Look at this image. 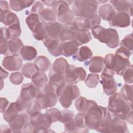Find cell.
<instances>
[{
    "instance_id": "1",
    "label": "cell",
    "mask_w": 133,
    "mask_h": 133,
    "mask_svg": "<svg viewBox=\"0 0 133 133\" xmlns=\"http://www.w3.org/2000/svg\"><path fill=\"white\" fill-rule=\"evenodd\" d=\"M108 109L118 118L125 121L129 113L132 111V102L124 100L119 93L115 92L109 97Z\"/></svg>"
},
{
    "instance_id": "2",
    "label": "cell",
    "mask_w": 133,
    "mask_h": 133,
    "mask_svg": "<svg viewBox=\"0 0 133 133\" xmlns=\"http://www.w3.org/2000/svg\"><path fill=\"white\" fill-rule=\"evenodd\" d=\"M56 94L58 101L64 108H69L72 101L80 96V92L76 85L62 83L56 89Z\"/></svg>"
},
{
    "instance_id": "3",
    "label": "cell",
    "mask_w": 133,
    "mask_h": 133,
    "mask_svg": "<svg viewBox=\"0 0 133 133\" xmlns=\"http://www.w3.org/2000/svg\"><path fill=\"white\" fill-rule=\"evenodd\" d=\"M91 34L95 38L105 44L110 48H115L118 45L119 36L114 29H105L99 25L91 30Z\"/></svg>"
},
{
    "instance_id": "4",
    "label": "cell",
    "mask_w": 133,
    "mask_h": 133,
    "mask_svg": "<svg viewBox=\"0 0 133 133\" xmlns=\"http://www.w3.org/2000/svg\"><path fill=\"white\" fill-rule=\"evenodd\" d=\"M72 11L74 15L79 18H87L96 15L98 8V2L94 0L73 1Z\"/></svg>"
},
{
    "instance_id": "5",
    "label": "cell",
    "mask_w": 133,
    "mask_h": 133,
    "mask_svg": "<svg viewBox=\"0 0 133 133\" xmlns=\"http://www.w3.org/2000/svg\"><path fill=\"white\" fill-rule=\"evenodd\" d=\"M56 89L55 87L49 84H46L41 88H38L35 99L42 109L50 108L56 105L57 102Z\"/></svg>"
},
{
    "instance_id": "6",
    "label": "cell",
    "mask_w": 133,
    "mask_h": 133,
    "mask_svg": "<svg viewBox=\"0 0 133 133\" xmlns=\"http://www.w3.org/2000/svg\"><path fill=\"white\" fill-rule=\"evenodd\" d=\"M38 88L33 83H29L22 85L20 96L16 102L20 112L24 111L29 103L34 98H35Z\"/></svg>"
},
{
    "instance_id": "7",
    "label": "cell",
    "mask_w": 133,
    "mask_h": 133,
    "mask_svg": "<svg viewBox=\"0 0 133 133\" xmlns=\"http://www.w3.org/2000/svg\"><path fill=\"white\" fill-rule=\"evenodd\" d=\"M104 107L98 104L91 106L85 115V123L90 129L96 130L100 125L103 114Z\"/></svg>"
},
{
    "instance_id": "8",
    "label": "cell",
    "mask_w": 133,
    "mask_h": 133,
    "mask_svg": "<svg viewBox=\"0 0 133 133\" xmlns=\"http://www.w3.org/2000/svg\"><path fill=\"white\" fill-rule=\"evenodd\" d=\"M115 72L110 69L105 67L101 74L100 81L102 86L104 92L107 96H110L117 90V83L114 78Z\"/></svg>"
},
{
    "instance_id": "9",
    "label": "cell",
    "mask_w": 133,
    "mask_h": 133,
    "mask_svg": "<svg viewBox=\"0 0 133 133\" xmlns=\"http://www.w3.org/2000/svg\"><path fill=\"white\" fill-rule=\"evenodd\" d=\"M52 10L57 16L58 20L61 23H66L71 22L74 19V15L66 1H56Z\"/></svg>"
},
{
    "instance_id": "10",
    "label": "cell",
    "mask_w": 133,
    "mask_h": 133,
    "mask_svg": "<svg viewBox=\"0 0 133 133\" xmlns=\"http://www.w3.org/2000/svg\"><path fill=\"white\" fill-rule=\"evenodd\" d=\"M86 77V72L83 68L69 64L64 73V83L74 85L84 81Z\"/></svg>"
},
{
    "instance_id": "11",
    "label": "cell",
    "mask_w": 133,
    "mask_h": 133,
    "mask_svg": "<svg viewBox=\"0 0 133 133\" xmlns=\"http://www.w3.org/2000/svg\"><path fill=\"white\" fill-rule=\"evenodd\" d=\"M108 111L110 118V132H129L125 121L118 118L110 110Z\"/></svg>"
},
{
    "instance_id": "12",
    "label": "cell",
    "mask_w": 133,
    "mask_h": 133,
    "mask_svg": "<svg viewBox=\"0 0 133 133\" xmlns=\"http://www.w3.org/2000/svg\"><path fill=\"white\" fill-rule=\"evenodd\" d=\"M111 26L125 28L130 24V16L126 12H117L112 19L109 21Z\"/></svg>"
},
{
    "instance_id": "13",
    "label": "cell",
    "mask_w": 133,
    "mask_h": 133,
    "mask_svg": "<svg viewBox=\"0 0 133 133\" xmlns=\"http://www.w3.org/2000/svg\"><path fill=\"white\" fill-rule=\"evenodd\" d=\"M28 116L24 113L18 114L9 123V125L13 132H21L25 125L28 123Z\"/></svg>"
},
{
    "instance_id": "14",
    "label": "cell",
    "mask_w": 133,
    "mask_h": 133,
    "mask_svg": "<svg viewBox=\"0 0 133 133\" xmlns=\"http://www.w3.org/2000/svg\"><path fill=\"white\" fill-rule=\"evenodd\" d=\"M2 65L8 71H17L22 67V59L19 56H7L4 58Z\"/></svg>"
},
{
    "instance_id": "15",
    "label": "cell",
    "mask_w": 133,
    "mask_h": 133,
    "mask_svg": "<svg viewBox=\"0 0 133 133\" xmlns=\"http://www.w3.org/2000/svg\"><path fill=\"white\" fill-rule=\"evenodd\" d=\"M43 41V44L51 55L58 57L62 54L61 43L59 39H52L47 37Z\"/></svg>"
},
{
    "instance_id": "16",
    "label": "cell",
    "mask_w": 133,
    "mask_h": 133,
    "mask_svg": "<svg viewBox=\"0 0 133 133\" xmlns=\"http://www.w3.org/2000/svg\"><path fill=\"white\" fill-rule=\"evenodd\" d=\"M130 65L129 59L124 58L117 54H114L113 70L116 74L122 76L126 69Z\"/></svg>"
},
{
    "instance_id": "17",
    "label": "cell",
    "mask_w": 133,
    "mask_h": 133,
    "mask_svg": "<svg viewBox=\"0 0 133 133\" xmlns=\"http://www.w3.org/2000/svg\"><path fill=\"white\" fill-rule=\"evenodd\" d=\"M110 4L118 12H126L129 16L132 15V1H109Z\"/></svg>"
},
{
    "instance_id": "18",
    "label": "cell",
    "mask_w": 133,
    "mask_h": 133,
    "mask_svg": "<svg viewBox=\"0 0 133 133\" xmlns=\"http://www.w3.org/2000/svg\"><path fill=\"white\" fill-rule=\"evenodd\" d=\"M49 83L50 85L57 88L59 85L64 83V73L52 68L48 74Z\"/></svg>"
},
{
    "instance_id": "19",
    "label": "cell",
    "mask_w": 133,
    "mask_h": 133,
    "mask_svg": "<svg viewBox=\"0 0 133 133\" xmlns=\"http://www.w3.org/2000/svg\"><path fill=\"white\" fill-rule=\"evenodd\" d=\"M116 11L112 6L109 3L104 4L98 9V15L103 20L110 21L115 14Z\"/></svg>"
},
{
    "instance_id": "20",
    "label": "cell",
    "mask_w": 133,
    "mask_h": 133,
    "mask_svg": "<svg viewBox=\"0 0 133 133\" xmlns=\"http://www.w3.org/2000/svg\"><path fill=\"white\" fill-rule=\"evenodd\" d=\"M75 31L72 21L65 23L60 35L59 39L61 42L73 41Z\"/></svg>"
},
{
    "instance_id": "21",
    "label": "cell",
    "mask_w": 133,
    "mask_h": 133,
    "mask_svg": "<svg viewBox=\"0 0 133 133\" xmlns=\"http://www.w3.org/2000/svg\"><path fill=\"white\" fill-rule=\"evenodd\" d=\"M88 62L89 64V70L91 73H100L103 70L104 62V58L102 57H93Z\"/></svg>"
},
{
    "instance_id": "22",
    "label": "cell",
    "mask_w": 133,
    "mask_h": 133,
    "mask_svg": "<svg viewBox=\"0 0 133 133\" xmlns=\"http://www.w3.org/2000/svg\"><path fill=\"white\" fill-rule=\"evenodd\" d=\"M8 50L7 56H19L21 48L23 46L19 38H11L8 41Z\"/></svg>"
},
{
    "instance_id": "23",
    "label": "cell",
    "mask_w": 133,
    "mask_h": 133,
    "mask_svg": "<svg viewBox=\"0 0 133 133\" xmlns=\"http://www.w3.org/2000/svg\"><path fill=\"white\" fill-rule=\"evenodd\" d=\"M91 35L88 30L76 31L73 41H74L78 46L89 43L91 39Z\"/></svg>"
},
{
    "instance_id": "24",
    "label": "cell",
    "mask_w": 133,
    "mask_h": 133,
    "mask_svg": "<svg viewBox=\"0 0 133 133\" xmlns=\"http://www.w3.org/2000/svg\"><path fill=\"white\" fill-rule=\"evenodd\" d=\"M61 46V55L66 57L74 55L78 49V46L73 41L62 42Z\"/></svg>"
},
{
    "instance_id": "25",
    "label": "cell",
    "mask_w": 133,
    "mask_h": 133,
    "mask_svg": "<svg viewBox=\"0 0 133 133\" xmlns=\"http://www.w3.org/2000/svg\"><path fill=\"white\" fill-rule=\"evenodd\" d=\"M29 121L30 123L35 128L43 127L46 128H49L44 114L41 112H37L31 115Z\"/></svg>"
},
{
    "instance_id": "26",
    "label": "cell",
    "mask_w": 133,
    "mask_h": 133,
    "mask_svg": "<svg viewBox=\"0 0 133 133\" xmlns=\"http://www.w3.org/2000/svg\"><path fill=\"white\" fill-rule=\"evenodd\" d=\"M47 36L52 39H59L63 26L60 23L55 22L49 25H45Z\"/></svg>"
},
{
    "instance_id": "27",
    "label": "cell",
    "mask_w": 133,
    "mask_h": 133,
    "mask_svg": "<svg viewBox=\"0 0 133 133\" xmlns=\"http://www.w3.org/2000/svg\"><path fill=\"white\" fill-rule=\"evenodd\" d=\"M42 22L45 25H49L56 22V16L52 9L44 8L38 14Z\"/></svg>"
},
{
    "instance_id": "28",
    "label": "cell",
    "mask_w": 133,
    "mask_h": 133,
    "mask_svg": "<svg viewBox=\"0 0 133 133\" xmlns=\"http://www.w3.org/2000/svg\"><path fill=\"white\" fill-rule=\"evenodd\" d=\"M97 103L91 100H88L85 97H79L75 102V105L77 110L79 112H86L89 108Z\"/></svg>"
},
{
    "instance_id": "29",
    "label": "cell",
    "mask_w": 133,
    "mask_h": 133,
    "mask_svg": "<svg viewBox=\"0 0 133 133\" xmlns=\"http://www.w3.org/2000/svg\"><path fill=\"white\" fill-rule=\"evenodd\" d=\"M92 52L91 49L86 46H83L79 47L73 57V59L80 62L84 61L91 58Z\"/></svg>"
},
{
    "instance_id": "30",
    "label": "cell",
    "mask_w": 133,
    "mask_h": 133,
    "mask_svg": "<svg viewBox=\"0 0 133 133\" xmlns=\"http://www.w3.org/2000/svg\"><path fill=\"white\" fill-rule=\"evenodd\" d=\"M18 20L17 16L11 11L1 10V21L4 25L9 26Z\"/></svg>"
},
{
    "instance_id": "31",
    "label": "cell",
    "mask_w": 133,
    "mask_h": 133,
    "mask_svg": "<svg viewBox=\"0 0 133 133\" xmlns=\"http://www.w3.org/2000/svg\"><path fill=\"white\" fill-rule=\"evenodd\" d=\"M37 70L42 72H45L49 70L51 63L49 59L45 56H39L37 57L34 63Z\"/></svg>"
},
{
    "instance_id": "32",
    "label": "cell",
    "mask_w": 133,
    "mask_h": 133,
    "mask_svg": "<svg viewBox=\"0 0 133 133\" xmlns=\"http://www.w3.org/2000/svg\"><path fill=\"white\" fill-rule=\"evenodd\" d=\"M21 58L25 61H31L37 56L36 49L30 46H23L20 51Z\"/></svg>"
},
{
    "instance_id": "33",
    "label": "cell",
    "mask_w": 133,
    "mask_h": 133,
    "mask_svg": "<svg viewBox=\"0 0 133 133\" xmlns=\"http://www.w3.org/2000/svg\"><path fill=\"white\" fill-rule=\"evenodd\" d=\"M32 83L38 88H41L44 86L48 82L47 75L42 72L37 71L35 72L31 77Z\"/></svg>"
},
{
    "instance_id": "34",
    "label": "cell",
    "mask_w": 133,
    "mask_h": 133,
    "mask_svg": "<svg viewBox=\"0 0 133 133\" xmlns=\"http://www.w3.org/2000/svg\"><path fill=\"white\" fill-rule=\"evenodd\" d=\"M20 112L16 102H11L3 113L4 120L8 123Z\"/></svg>"
},
{
    "instance_id": "35",
    "label": "cell",
    "mask_w": 133,
    "mask_h": 133,
    "mask_svg": "<svg viewBox=\"0 0 133 133\" xmlns=\"http://www.w3.org/2000/svg\"><path fill=\"white\" fill-rule=\"evenodd\" d=\"M34 2H35L34 1L12 0L9 1V6L12 10L15 11H19L22 10L24 8L30 7L34 3Z\"/></svg>"
},
{
    "instance_id": "36",
    "label": "cell",
    "mask_w": 133,
    "mask_h": 133,
    "mask_svg": "<svg viewBox=\"0 0 133 133\" xmlns=\"http://www.w3.org/2000/svg\"><path fill=\"white\" fill-rule=\"evenodd\" d=\"M34 37L38 41H44L48 36L46 30L45 25L39 22L32 31Z\"/></svg>"
},
{
    "instance_id": "37",
    "label": "cell",
    "mask_w": 133,
    "mask_h": 133,
    "mask_svg": "<svg viewBox=\"0 0 133 133\" xmlns=\"http://www.w3.org/2000/svg\"><path fill=\"white\" fill-rule=\"evenodd\" d=\"M85 22L86 30H92L100 25L101 18L98 15L96 14L88 18H85Z\"/></svg>"
},
{
    "instance_id": "38",
    "label": "cell",
    "mask_w": 133,
    "mask_h": 133,
    "mask_svg": "<svg viewBox=\"0 0 133 133\" xmlns=\"http://www.w3.org/2000/svg\"><path fill=\"white\" fill-rule=\"evenodd\" d=\"M85 113H78L74 118L76 126L81 130V132H89V129L86 127L85 123Z\"/></svg>"
},
{
    "instance_id": "39",
    "label": "cell",
    "mask_w": 133,
    "mask_h": 133,
    "mask_svg": "<svg viewBox=\"0 0 133 133\" xmlns=\"http://www.w3.org/2000/svg\"><path fill=\"white\" fill-rule=\"evenodd\" d=\"M132 85L125 84L122 89L119 93L122 98L125 101L132 102Z\"/></svg>"
},
{
    "instance_id": "40",
    "label": "cell",
    "mask_w": 133,
    "mask_h": 133,
    "mask_svg": "<svg viewBox=\"0 0 133 133\" xmlns=\"http://www.w3.org/2000/svg\"><path fill=\"white\" fill-rule=\"evenodd\" d=\"M39 22V15L36 13L31 14L25 19V22L28 28L32 32Z\"/></svg>"
},
{
    "instance_id": "41",
    "label": "cell",
    "mask_w": 133,
    "mask_h": 133,
    "mask_svg": "<svg viewBox=\"0 0 133 133\" xmlns=\"http://www.w3.org/2000/svg\"><path fill=\"white\" fill-rule=\"evenodd\" d=\"M37 70L34 63H27L22 68V74L26 78H31L33 74Z\"/></svg>"
},
{
    "instance_id": "42",
    "label": "cell",
    "mask_w": 133,
    "mask_h": 133,
    "mask_svg": "<svg viewBox=\"0 0 133 133\" xmlns=\"http://www.w3.org/2000/svg\"><path fill=\"white\" fill-rule=\"evenodd\" d=\"M68 65L69 64L68 61L64 58L60 57L55 60L52 65V68L57 69L63 73H65V70Z\"/></svg>"
},
{
    "instance_id": "43",
    "label": "cell",
    "mask_w": 133,
    "mask_h": 133,
    "mask_svg": "<svg viewBox=\"0 0 133 133\" xmlns=\"http://www.w3.org/2000/svg\"><path fill=\"white\" fill-rule=\"evenodd\" d=\"M100 81L99 75L97 74H89L85 81L86 86L90 88H95Z\"/></svg>"
},
{
    "instance_id": "44",
    "label": "cell",
    "mask_w": 133,
    "mask_h": 133,
    "mask_svg": "<svg viewBox=\"0 0 133 133\" xmlns=\"http://www.w3.org/2000/svg\"><path fill=\"white\" fill-rule=\"evenodd\" d=\"M10 38H18L21 34V30L19 20L8 26Z\"/></svg>"
},
{
    "instance_id": "45",
    "label": "cell",
    "mask_w": 133,
    "mask_h": 133,
    "mask_svg": "<svg viewBox=\"0 0 133 133\" xmlns=\"http://www.w3.org/2000/svg\"><path fill=\"white\" fill-rule=\"evenodd\" d=\"M119 46L124 47L129 50H133V39L132 34L130 33L126 35L120 42Z\"/></svg>"
},
{
    "instance_id": "46",
    "label": "cell",
    "mask_w": 133,
    "mask_h": 133,
    "mask_svg": "<svg viewBox=\"0 0 133 133\" xmlns=\"http://www.w3.org/2000/svg\"><path fill=\"white\" fill-rule=\"evenodd\" d=\"M45 113L51 118L52 123L59 121L61 117V112L55 108L48 109Z\"/></svg>"
},
{
    "instance_id": "47",
    "label": "cell",
    "mask_w": 133,
    "mask_h": 133,
    "mask_svg": "<svg viewBox=\"0 0 133 133\" xmlns=\"http://www.w3.org/2000/svg\"><path fill=\"white\" fill-rule=\"evenodd\" d=\"M41 109L42 108L36 100L32 101L28 105L26 108V112L28 115L30 116L31 115L34 113L41 112Z\"/></svg>"
},
{
    "instance_id": "48",
    "label": "cell",
    "mask_w": 133,
    "mask_h": 133,
    "mask_svg": "<svg viewBox=\"0 0 133 133\" xmlns=\"http://www.w3.org/2000/svg\"><path fill=\"white\" fill-rule=\"evenodd\" d=\"M74 116V114L72 111L64 109L61 112V117L59 122L65 124L73 119Z\"/></svg>"
},
{
    "instance_id": "49",
    "label": "cell",
    "mask_w": 133,
    "mask_h": 133,
    "mask_svg": "<svg viewBox=\"0 0 133 133\" xmlns=\"http://www.w3.org/2000/svg\"><path fill=\"white\" fill-rule=\"evenodd\" d=\"M64 130L67 132H81V130L76 126L74 118L64 124Z\"/></svg>"
},
{
    "instance_id": "50",
    "label": "cell",
    "mask_w": 133,
    "mask_h": 133,
    "mask_svg": "<svg viewBox=\"0 0 133 133\" xmlns=\"http://www.w3.org/2000/svg\"><path fill=\"white\" fill-rule=\"evenodd\" d=\"M124 80L126 83L132 84L133 82V69L132 65L131 64L126 69L123 75Z\"/></svg>"
},
{
    "instance_id": "51",
    "label": "cell",
    "mask_w": 133,
    "mask_h": 133,
    "mask_svg": "<svg viewBox=\"0 0 133 133\" xmlns=\"http://www.w3.org/2000/svg\"><path fill=\"white\" fill-rule=\"evenodd\" d=\"M9 79L13 84L20 85L22 83L23 80L22 74L18 72L12 73L9 76Z\"/></svg>"
},
{
    "instance_id": "52",
    "label": "cell",
    "mask_w": 133,
    "mask_h": 133,
    "mask_svg": "<svg viewBox=\"0 0 133 133\" xmlns=\"http://www.w3.org/2000/svg\"><path fill=\"white\" fill-rule=\"evenodd\" d=\"M115 54H117L124 58L129 59L130 55H131L132 54V51H131L124 47H120L119 48H118L116 50Z\"/></svg>"
},
{
    "instance_id": "53",
    "label": "cell",
    "mask_w": 133,
    "mask_h": 133,
    "mask_svg": "<svg viewBox=\"0 0 133 133\" xmlns=\"http://www.w3.org/2000/svg\"><path fill=\"white\" fill-rule=\"evenodd\" d=\"M114 55L113 54H107L104 58V62L105 67L113 70V65L114 62Z\"/></svg>"
},
{
    "instance_id": "54",
    "label": "cell",
    "mask_w": 133,
    "mask_h": 133,
    "mask_svg": "<svg viewBox=\"0 0 133 133\" xmlns=\"http://www.w3.org/2000/svg\"><path fill=\"white\" fill-rule=\"evenodd\" d=\"M8 50V41L3 37H1V54L7 55Z\"/></svg>"
},
{
    "instance_id": "55",
    "label": "cell",
    "mask_w": 133,
    "mask_h": 133,
    "mask_svg": "<svg viewBox=\"0 0 133 133\" xmlns=\"http://www.w3.org/2000/svg\"><path fill=\"white\" fill-rule=\"evenodd\" d=\"M44 9V6L42 3L39 1H35L31 9V14H37V12L39 14V12H40Z\"/></svg>"
},
{
    "instance_id": "56",
    "label": "cell",
    "mask_w": 133,
    "mask_h": 133,
    "mask_svg": "<svg viewBox=\"0 0 133 133\" xmlns=\"http://www.w3.org/2000/svg\"><path fill=\"white\" fill-rule=\"evenodd\" d=\"M9 101L6 98L1 97L0 99V111L2 113H3L7 109Z\"/></svg>"
},
{
    "instance_id": "57",
    "label": "cell",
    "mask_w": 133,
    "mask_h": 133,
    "mask_svg": "<svg viewBox=\"0 0 133 133\" xmlns=\"http://www.w3.org/2000/svg\"><path fill=\"white\" fill-rule=\"evenodd\" d=\"M1 37L5 38L7 41L11 38L8 28L6 27L1 28Z\"/></svg>"
},
{
    "instance_id": "58",
    "label": "cell",
    "mask_w": 133,
    "mask_h": 133,
    "mask_svg": "<svg viewBox=\"0 0 133 133\" xmlns=\"http://www.w3.org/2000/svg\"><path fill=\"white\" fill-rule=\"evenodd\" d=\"M35 127H34L30 122L28 123L22 129L23 132H34Z\"/></svg>"
},
{
    "instance_id": "59",
    "label": "cell",
    "mask_w": 133,
    "mask_h": 133,
    "mask_svg": "<svg viewBox=\"0 0 133 133\" xmlns=\"http://www.w3.org/2000/svg\"><path fill=\"white\" fill-rule=\"evenodd\" d=\"M0 9L1 10H9V5L8 2L6 1H0Z\"/></svg>"
},
{
    "instance_id": "60",
    "label": "cell",
    "mask_w": 133,
    "mask_h": 133,
    "mask_svg": "<svg viewBox=\"0 0 133 133\" xmlns=\"http://www.w3.org/2000/svg\"><path fill=\"white\" fill-rule=\"evenodd\" d=\"M8 72L3 70V68L1 67V79H5L8 76Z\"/></svg>"
},
{
    "instance_id": "61",
    "label": "cell",
    "mask_w": 133,
    "mask_h": 133,
    "mask_svg": "<svg viewBox=\"0 0 133 133\" xmlns=\"http://www.w3.org/2000/svg\"><path fill=\"white\" fill-rule=\"evenodd\" d=\"M56 1H43L42 3H44L46 6L48 7H52L54 5Z\"/></svg>"
},
{
    "instance_id": "62",
    "label": "cell",
    "mask_w": 133,
    "mask_h": 133,
    "mask_svg": "<svg viewBox=\"0 0 133 133\" xmlns=\"http://www.w3.org/2000/svg\"><path fill=\"white\" fill-rule=\"evenodd\" d=\"M126 120L127 121L128 123H130V124H132V121H133V118H132V110L131 111L129 114H128Z\"/></svg>"
},
{
    "instance_id": "63",
    "label": "cell",
    "mask_w": 133,
    "mask_h": 133,
    "mask_svg": "<svg viewBox=\"0 0 133 133\" xmlns=\"http://www.w3.org/2000/svg\"><path fill=\"white\" fill-rule=\"evenodd\" d=\"M1 128H4L5 129L4 130H3L1 132H12V130L11 129V128L10 127H8L7 126L5 125H1Z\"/></svg>"
}]
</instances>
